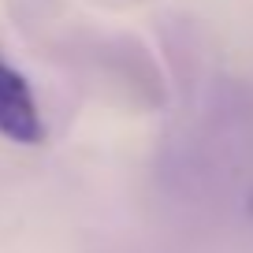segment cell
<instances>
[{
  "mask_svg": "<svg viewBox=\"0 0 253 253\" xmlns=\"http://www.w3.org/2000/svg\"><path fill=\"white\" fill-rule=\"evenodd\" d=\"M0 134L15 145H38L45 138V123L30 93V82L8 60H0Z\"/></svg>",
  "mask_w": 253,
  "mask_h": 253,
  "instance_id": "1",
  "label": "cell"
}]
</instances>
